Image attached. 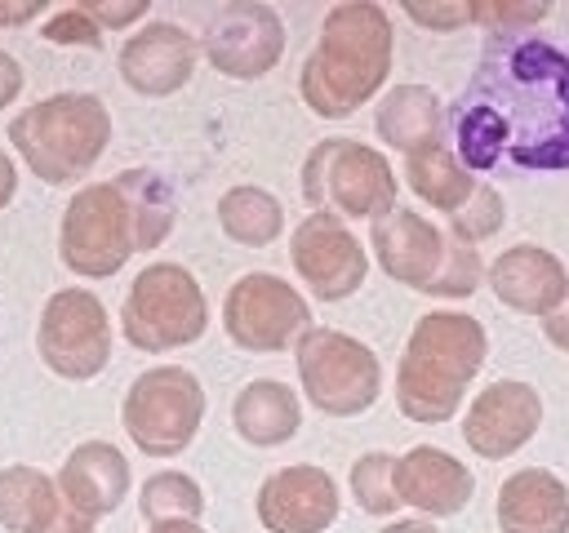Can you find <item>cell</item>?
Masks as SVG:
<instances>
[{
  "instance_id": "8fae6325",
  "label": "cell",
  "mask_w": 569,
  "mask_h": 533,
  "mask_svg": "<svg viewBox=\"0 0 569 533\" xmlns=\"http://www.w3.org/2000/svg\"><path fill=\"white\" fill-rule=\"evenodd\" d=\"M36 351L49 373L67 382H89L111 360V320L93 289H58L44 298L36 320Z\"/></svg>"
},
{
  "instance_id": "7c38bea8",
  "label": "cell",
  "mask_w": 569,
  "mask_h": 533,
  "mask_svg": "<svg viewBox=\"0 0 569 533\" xmlns=\"http://www.w3.org/2000/svg\"><path fill=\"white\" fill-rule=\"evenodd\" d=\"M222 329L236 346L271 355L298 346V338L311 329V306L289 280L271 271H249L222 298Z\"/></svg>"
},
{
  "instance_id": "603a6c76",
  "label": "cell",
  "mask_w": 569,
  "mask_h": 533,
  "mask_svg": "<svg viewBox=\"0 0 569 533\" xmlns=\"http://www.w3.org/2000/svg\"><path fill=\"white\" fill-rule=\"evenodd\" d=\"M373 129H378V138L387 147L413 155L422 147L445 142V102L427 84H396V89H387L378 98Z\"/></svg>"
},
{
  "instance_id": "8d00e7d4",
  "label": "cell",
  "mask_w": 569,
  "mask_h": 533,
  "mask_svg": "<svg viewBox=\"0 0 569 533\" xmlns=\"http://www.w3.org/2000/svg\"><path fill=\"white\" fill-rule=\"evenodd\" d=\"M542 333H547V338H551L560 351H569V298H565V302H560V306H556V311L542 320Z\"/></svg>"
},
{
  "instance_id": "1f68e13d",
  "label": "cell",
  "mask_w": 569,
  "mask_h": 533,
  "mask_svg": "<svg viewBox=\"0 0 569 533\" xmlns=\"http://www.w3.org/2000/svg\"><path fill=\"white\" fill-rule=\"evenodd\" d=\"M40 36L49 44H80V49H102V27L80 9V4H67L58 13H49V22L40 27Z\"/></svg>"
},
{
  "instance_id": "ffe728a7",
  "label": "cell",
  "mask_w": 569,
  "mask_h": 533,
  "mask_svg": "<svg viewBox=\"0 0 569 533\" xmlns=\"http://www.w3.org/2000/svg\"><path fill=\"white\" fill-rule=\"evenodd\" d=\"M58 493L62 506L98 524L129 497V457L111 440H84L58 466Z\"/></svg>"
},
{
  "instance_id": "d6a6232c",
  "label": "cell",
  "mask_w": 569,
  "mask_h": 533,
  "mask_svg": "<svg viewBox=\"0 0 569 533\" xmlns=\"http://www.w3.org/2000/svg\"><path fill=\"white\" fill-rule=\"evenodd\" d=\"M405 13L431 31H453V27L476 22L471 0H405Z\"/></svg>"
},
{
  "instance_id": "5b68a950",
  "label": "cell",
  "mask_w": 569,
  "mask_h": 533,
  "mask_svg": "<svg viewBox=\"0 0 569 533\" xmlns=\"http://www.w3.org/2000/svg\"><path fill=\"white\" fill-rule=\"evenodd\" d=\"M369 249L378 253V266L431 298H471L485 280V262L476 244L453 240L422 213L396 204L378 222H369Z\"/></svg>"
},
{
  "instance_id": "2e32d148",
  "label": "cell",
  "mask_w": 569,
  "mask_h": 533,
  "mask_svg": "<svg viewBox=\"0 0 569 533\" xmlns=\"http://www.w3.org/2000/svg\"><path fill=\"white\" fill-rule=\"evenodd\" d=\"M253 506H258V520L267 533H325L338 520L342 497L325 466L293 462V466L271 471L258 484Z\"/></svg>"
},
{
  "instance_id": "4316f807",
  "label": "cell",
  "mask_w": 569,
  "mask_h": 533,
  "mask_svg": "<svg viewBox=\"0 0 569 533\" xmlns=\"http://www.w3.org/2000/svg\"><path fill=\"white\" fill-rule=\"evenodd\" d=\"M116 187L124 191L129 209H133V227H138V253L156 249L169 240L173 222H178V200L173 187L156 173V169H124L116 173Z\"/></svg>"
},
{
  "instance_id": "44dd1931",
  "label": "cell",
  "mask_w": 569,
  "mask_h": 533,
  "mask_svg": "<svg viewBox=\"0 0 569 533\" xmlns=\"http://www.w3.org/2000/svg\"><path fill=\"white\" fill-rule=\"evenodd\" d=\"M502 533H569V489L547 466L511 471L498 484Z\"/></svg>"
},
{
  "instance_id": "7402d4cb",
  "label": "cell",
  "mask_w": 569,
  "mask_h": 533,
  "mask_svg": "<svg viewBox=\"0 0 569 533\" xmlns=\"http://www.w3.org/2000/svg\"><path fill=\"white\" fill-rule=\"evenodd\" d=\"M231 426L244 444H258V449H276L284 440L298 435L302 426V400L293 386L276 382V378H253L236 391V404H231Z\"/></svg>"
},
{
  "instance_id": "836d02e7",
  "label": "cell",
  "mask_w": 569,
  "mask_h": 533,
  "mask_svg": "<svg viewBox=\"0 0 569 533\" xmlns=\"http://www.w3.org/2000/svg\"><path fill=\"white\" fill-rule=\"evenodd\" d=\"M80 9L102 27V31H120V27H129V22H138V18H147V0H80Z\"/></svg>"
},
{
  "instance_id": "ac0fdd59",
  "label": "cell",
  "mask_w": 569,
  "mask_h": 533,
  "mask_svg": "<svg viewBox=\"0 0 569 533\" xmlns=\"http://www.w3.org/2000/svg\"><path fill=\"white\" fill-rule=\"evenodd\" d=\"M493 298L525 315H551L569 298V271L565 262L542 244H511L502 249L485 271Z\"/></svg>"
},
{
  "instance_id": "8992f818",
  "label": "cell",
  "mask_w": 569,
  "mask_h": 533,
  "mask_svg": "<svg viewBox=\"0 0 569 533\" xmlns=\"http://www.w3.org/2000/svg\"><path fill=\"white\" fill-rule=\"evenodd\" d=\"M396 191L400 182L391 160L369 142L320 138L302 160V200L311 204V213L378 222L396 209Z\"/></svg>"
},
{
  "instance_id": "f35d334b",
  "label": "cell",
  "mask_w": 569,
  "mask_h": 533,
  "mask_svg": "<svg viewBox=\"0 0 569 533\" xmlns=\"http://www.w3.org/2000/svg\"><path fill=\"white\" fill-rule=\"evenodd\" d=\"M40 533H93V520H84L80 511L62 506V511H58V520H53L49 529H40Z\"/></svg>"
},
{
  "instance_id": "4dcf8cb0",
  "label": "cell",
  "mask_w": 569,
  "mask_h": 533,
  "mask_svg": "<svg viewBox=\"0 0 569 533\" xmlns=\"http://www.w3.org/2000/svg\"><path fill=\"white\" fill-rule=\"evenodd\" d=\"M471 9L489 36H520L551 13L547 0H471Z\"/></svg>"
},
{
  "instance_id": "277c9868",
  "label": "cell",
  "mask_w": 569,
  "mask_h": 533,
  "mask_svg": "<svg viewBox=\"0 0 569 533\" xmlns=\"http://www.w3.org/2000/svg\"><path fill=\"white\" fill-rule=\"evenodd\" d=\"M9 142L40 182L71 187L102 160L111 142V111L98 93H49L9 120Z\"/></svg>"
},
{
  "instance_id": "9c48e42d",
  "label": "cell",
  "mask_w": 569,
  "mask_h": 533,
  "mask_svg": "<svg viewBox=\"0 0 569 533\" xmlns=\"http://www.w3.org/2000/svg\"><path fill=\"white\" fill-rule=\"evenodd\" d=\"M58 253H62L67 271H76L84 280H107L138 253L133 209H129L124 191L116 187V178L84 182L67 200L62 227H58Z\"/></svg>"
},
{
  "instance_id": "d4e9b609",
  "label": "cell",
  "mask_w": 569,
  "mask_h": 533,
  "mask_svg": "<svg viewBox=\"0 0 569 533\" xmlns=\"http://www.w3.org/2000/svg\"><path fill=\"white\" fill-rule=\"evenodd\" d=\"M62 493L58 480L44 475L40 466H0V524L9 533H40L58 520Z\"/></svg>"
},
{
  "instance_id": "ab89813d",
  "label": "cell",
  "mask_w": 569,
  "mask_h": 533,
  "mask_svg": "<svg viewBox=\"0 0 569 533\" xmlns=\"http://www.w3.org/2000/svg\"><path fill=\"white\" fill-rule=\"evenodd\" d=\"M147 533H204L200 520H164V524H147Z\"/></svg>"
},
{
  "instance_id": "e0dca14e",
  "label": "cell",
  "mask_w": 569,
  "mask_h": 533,
  "mask_svg": "<svg viewBox=\"0 0 569 533\" xmlns=\"http://www.w3.org/2000/svg\"><path fill=\"white\" fill-rule=\"evenodd\" d=\"M200 58V40L178 22H147L120 44V80L133 93L164 98L178 93Z\"/></svg>"
},
{
  "instance_id": "d590c367",
  "label": "cell",
  "mask_w": 569,
  "mask_h": 533,
  "mask_svg": "<svg viewBox=\"0 0 569 533\" xmlns=\"http://www.w3.org/2000/svg\"><path fill=\"white\" fill-rule=\"evenodd\" d=\"M49 4L44 0H0V27H22L31 18H40Z\"/></svg>"
},
{
  "instance_id": "30bf717a",
  "label": "cell",
  "mask_w": 569,
  "mask_h": 533,
  "mask_svg": "<svg viewBox=\"0 0 569 533\" xmlns=\"http://www.w3.org/2000/svg\"><path fill=\"white\" fill-rule=\"evenodd\" d=\"M293 360H298V382H302L307 400L329 418H356V413L373 409V400L382 391L378 355L342 329L311 324L298 338Z\"/></svg>"
},
{
  "instance_id": "9a60e30c",
  "label": "cell",
  "mask_w": 569,
  "mask_h": 533,
  "mask_svg": "<svg viewBox=\"0 0 569 533\" xmlns=\"http://www.w3.org/2000/svg\"><path fill=\"white\" fill-rule=\"evenodd\" d=\"M538 426H542V395L520 378H498L471 400L462 418V440L476 457L498 462L525 449Z\"/></svg>"
},
{
  "instance_id": "6da1fadb",
  "label": "cell",
  "mask_w": 569,
  "mask_h": 533,
  "mask_svg": "<svg viewBox=\"0 0 569 533\" xmlns=\"http://www.w3.org/2000/svg\"><path fill=\"white\" fill-rule=\"evenodd\" d=\"M445 142L467 169H569V53L529 31L489 36L445 111Z\"/></svg>"
},
{
  "instance_id": "4fadbf2b",
  "label": "cell",
  "mask_w": 569,
  "mask_h": 533,
  "mask_svg": "<svg viewBox=\"0 0 569 533\" xmlns=\"http://www.w3.org/2000/svg\"><path fill=\"white\" fill-rule=\"evenodd\" d=\"M200 49L213 71L231 80H258L284 58V22L262 0H231L204 22Z\"/></svg>"
},
{
  "instance_id": "7a4b0ae2",
  "label": "cell",
  "mask_w": 569,
  "mask_h": 533,
  "mask_svg": "<svg viewBox=\"0 0 569 533\" xmlns=\"http://www.w3.org/2000/svg\"><path fill=\"white\" fill-rule=\"evenodd\" d=\"M396 31L378 0H342L325 13L320 40L302 62L298 93L320 120L356 115L391 71Z\"/></svg>"
},
{
  "instance_id": "83f0119b",
  "label": "cell",
  "mask_w": 569,
  "mask_h": 533,
  "mask_svg": "<svg viewBox=\"0 0 569 533\" xmlns=\"http://www.w3.org/2000/svg\"><path fill=\"white\" fill-rule=\"evenodd\" d=\"M138 511L147 524H164V520H200L204 511V493L187 471H156L142 480L138 489Z\"/></svg>"
},
{
  "instance_id": "5bb4252c",
  "label": "cell",
  "mask_w": 569,
  "mask_h": 533,
  "mask_svg": "<svg viewBox=\"0 0 569 533\" xmlns=\"http://www.w3.org/2000/svg\"><path fill=\"white\" fill-rule=\"evenodd\" d=\"M289 262L320 302L351 298L369 275V253L333 213H307L289 235Z\"/></svg>"
},
{
  "instance_id": "60d3db41",
  "label": "cell",
  "mask_w": 569,
  "mask_h": 533,
  "mask_svg": "<svg viewBox=\"0 0 569 533\" xmlns=\"http://www.w3.org/2000/svg\"><path fill=\"white\" fill-rule=\"evenodd\" d=\"M382 533H436V524H431V520H396V524H387Z\"/></svg>"
},
{
  "instance_id": "f1b7e54d",
  "label": "cell",
  "mask_w": 569,
  "mask_h": 533,
  "mask_svg": "<svg viewBox=\"0 0 569 533\" xmlns=\"http://www.w3.org/2000/svg\"><path fill=\"white\" fill-rule=\"evenodd\" d=\"M391 471H396V457L373 449V453H360L351 462V497L365 515H391L400 511V497L391 489Z\"/></svg>"
},
{
  "instance_id": "484cf974",
  "label": "cell",
  "mask_w": 569,
  "mask_h": 533,
  "mask_svg": "<svg viewBox=\"0 0 569 533\" xmlns=\"http://www.w3.org/2000/svg\"><path fill=\"white\" fill-rule=\"evenodd\" d=\"M218 227H222L227 240H236L244 249H262V244H271L284 231V209H280V200L267 187L240 182V187H227L222 191V200H218Z\"/></svg>"
},
{
  "instance_id": "ba28073f",
  "label": "cell",
  "mask_w": 569,
  "mask_h": 533,
  "mask_svg": "<svg viewBox=\"0 0 569 533\" xmlns=\"http://www.w3.org/2000/svg\"><path fill=\"white\" fill-rule=\"evenodd\" d=\"M120 422L147 457H178L204 422V386L182 364H151L129 382Z\"/></svg>"
},
{
  "instance_id": "e575fe53",
  "label": "cell",
  "mask_w": 569,
  "mask_h": 533,
  "mask_svg": "<svg viewBox=\"0 0 569 533\" xmlns=\"http://www.w3.org/2000/svg\"><path fill=\"white\" fill-rule=\"evenodd\" d=\"M22 80H27V76H22V62H18L9 49H0V111L13 107V98L22 93Z\"/></svg>"
},
{
  "instance_id": "f546056e",
  "label": "cell",
  "mask_w": 569,
  "mask_h": 533,
  "mask_svg": "<svg viewBox=\"0 0 569 533\" xmlns=\"http://www.w3.org/2000/svg\"><path fill=\"white\" fill-rule=\"evenodd\" d=\"M502 195L489 187V182H480L476 187V195L449 218V235L453 240H462V244H480V240H489L498 227H502Z\"/></svg>"
},
{
  "instance_id": "52a82bcc",
  "label": "cell",
  "mask_w": 569,
  "mask_h": 533,
  "mask_svg": "<svg viewBox=\"0 0 569 533\" xmlns=\"http://www.w3.org/2000/svg\"><path fill=\"white\" fill-rule=\"evenodd\" d=\"M120 329H124L129 346L151 351V355L191 346L209 329V302H204L200 280L182 262L142 266L124 293Z\"/></svg>"
},
{
  "instance_id": "cb8c5ba5",
  "label": "cell",
  "mask_w": 569,
  "mask_h": 533,
  "mask_svg": "<svg viewBox=\"0 0 569 533\" xmlns=\"http://www.w3.org/2000/svg\"><path fill=\"white\" fill-rule=\"evenodd\" d=\"M405 182L413 187V195H418L422 204H431V209H440V213H449V218H453V213L476 195V187H480V178H471V169L453 155L449 142H436V147H422V151L405 155Z\"/></svg>"
},
{
  "instance_id": "74e56055",
  "label": "cell",
  "mask_w": 569,
  "mask_h": 533,
  "mask_svg": "<svg viewBox=\"0 0 569 533\" xmlns=\"http://www.w3.org/2000/svg\"><path fill=\"white\" fill-rule=\"evenodd\" d=\"M13 195H18V164H13V155L0 147V209H9Z\"/></svg>"
},
{
  "instance_id": "3957f363",
  "label": "cell",
  "mask_w": 569,
  "mask_h": 533,
  "mask_svg": "<svg viewBox=\"0 0 569 533\" xmlns=\"http://www.w3.org/2000/svg\"><path fill=\"white\" fill-rule=\"evenodd\" d=\"M489 355L485 324L467 311H427L396 364V409L409 422L436 426L462 409L471 378Z\"/></svg>"
},
{
  "instance_id": "d6986e66",
  "label": "cell",
  "mask_w": 569,
  "mask_h": 533,
  "mask_svg": "<svg viewBox=\"0 0 569 533\" xmlns=\"http://www.w3.org/2000/svg\"><path fill=\"white\" fill-rule=\"evenodd\" d=\"M391 489H396L400 506H413L422 515H458L471 502L476 480L453 453H445L436 444H413L409 453L396 457Z\"/></svg>"
}]
</instances>
